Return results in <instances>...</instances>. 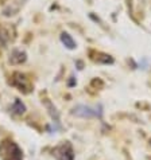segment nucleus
<instances>
[{
    "mask_svg": "<svg viewBox=\"0 0 151 160\" xmlns=\"http://www.w3.org/2000/svg\"><path fill=\"white\" fill-rule=\"evenodd\" d=\"M0 158L3 160H23V153L16 143L4 140L0 144Z\"/></svg>",
    "mask_w": 151,
    "mask_h": 160,
    "instance_id": "f257e3e1",
    "label": "nucleus"
},
{
    "mask_svg": "<svg viewBox=\"0 0 151 160\" xmlns=\"http://www.w3.org/2000/svg\"><path fill=\"white\" fill-rule=\"evenodd\" d=\"M53 155L57 160H74L73 147L69 141H64L53 149Z\"/></svg>",
    "mask_w": 151,
    "mask_h": 160,
    "instance_id": "f03ea898",
    "label": "nucleus"
},
{
    "mask_svg": "<svg viewBox=\"0 0 151 160\" xmlns=\"http://www.w3.org/2000/svg\"><path fill=\"white\" fill-rule=\"evenodd\" d=\"M12 85L16 86L20 92H23V93H29L31 90L30 89L31 86H30V83L27 81V78H26L23 74H20V73H15L14 74V77H12Z\"/></svg>",
    "mask_w": 151,
    "mask_h": 160,
    "instance_id": "7ed1b4c3",
    "label": "nucleus"
},
{
    "mask_svg": "<svg viewBox=\"0 0 151 160\" xmlns=\"http://www.w3.org/2000/svg\"><path fill=\"white\" fill-rule=\"evenodd\" d=\"M73 114L76 116H80V117H96L97 116V112L93 110L89 106H84V105H80L77 108L73 109Z\"/></svg>",
    "mask_w": 151,
    "mask_h": 160,
    "instance_id": "20e7f679",
    "label": "nucleus"
},
{
    "mask_svg": "<svg viewBox=\"0 0 151 160\" xmlns=\"http://www.w3.org/2000/svg\"><path fill=\"white\" fill-rule=\"evenodd\" d=\"M10 61L12 62V63H22V62L26 61V52L24 51H20V50H15L11 54Z\"/></svg>",
    "mask_w": 151,
    "mask_h": 160,
    "instance_id": "39448f33",
    "label": "nucleus"
},
{
    "mask_svg": "<svg viewBox=\"0 0 151 160\" xmlns=\"http://www.w3.org/2000/svg\"><path fill=\"white\" fill-rule=\"evenodd\" d=\"M61 42L64 43L68 48H70V50L76 48V42L73 41V38L70 37L68 32H62V34H61Z\"/></svg>",
    "mask_w": 151,
    "mask_h": 160,
    "instance_id": "423d86ee",
    "label": "nucleus"
},
{
    "mask_svg": "<svg viewBox=\"0 0 151 160\" xmlns=\"http://www.w3.org/2000/svg\"><path fill=\"white\" fill-rule=\"evenodd\" d=\"M12 112L15 114H23L26 112V106L20 100H15L14 105H12Z\"/></svg>",
    "mask_w": 151,
    "mask_h": 160,
    "instance_id": "0eeeda50",
    "label": "nucleus"
}]
</instances>
